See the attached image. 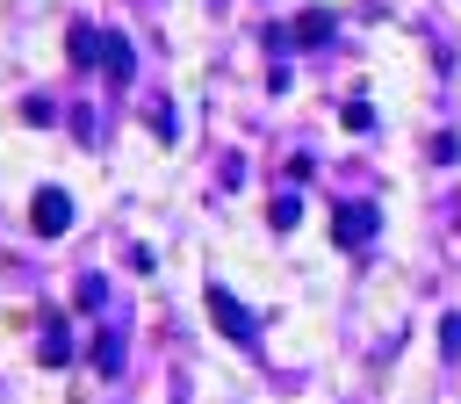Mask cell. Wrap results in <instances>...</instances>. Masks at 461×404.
Listing matches in <instances>:
<instances>
[{
    "label": "cell",
    "instance_id": "3",
    "mask_svg": "<svg viewBox=\"0 0 461 404\" xmlns=\"http://www.w3.org/2000/svg\"><path fill=\"white\" fill-rule=\"evenodd\" d=\"M209 317H216V332H230V339H252V310L223 289V281H209Z\"/></svg>",
    "mask_w": 461,
    "mask_h": 404
},
{
    "label": "cell",
    "instance_id": "6",
    "mask_svg": "<svg viewBox=\"0 0 461 404\" xmlns=\"http://www.w3.org/2000/svg\"><path fill=\"white\" fill-rule=\"evenodd\" d=\"M101 65H108L115 79H130V65H137V58H130V43H122V36H108V43H101Z\"/></svg>",
    "mask_w": 461,
    "mask_h": 404
},
{
    "label": "cell",
    "instance_id": "2",
    "mask_svg": "<svg viewBox=\"0 0 461 404\" xmlns=\"http://www.w3.org/2000/svg\"><path fill=\"white\" fill-rule=\"evenodd\" d=\"M375 231H382V209H375V202H346V209H339V224H331V238H339V245H367Z\"/></svg>",
    "mask_w": 461,
    "mask_h": 404
},
{
    "label": "cell",
    "instance_id": "9",
    "mask_svg": "<svg viewBox=\"0 0 461 404\" xmlns=\"http://www.w3.org/2000/svg\"><path fill=\"white\" fill-rule=\"evenodd\" d=\"M295 216H303V202H295V195H274V209H267V224H274V231H288Z\"/></svg>",
    "mask_w": 461,
    "mask_h": 404
},
{
    "label": "cell",
    "instance_id": "11",
    "mask_svg": "<svg viewBox=\"0 0 461 404\" xmlns=\"http://www.w3.org/2000/svg\"><path fill=\"white\" fill-rule=\"evenodd\" d=\"M439 346H447V354H461V317H447V325H439Z\"/></svg>",
    "mask_w": 461,
    "mask_h": 404
},
{
    "label": "cell",
    "instance_id": "7",
    "mask_svg": "<svg viewBox=\"0 0 461 404\" xmlns=\"http://www.w3.org/2000/svg\"><path fill=\"white\" fill-rule=\"evenodd\" d=\"M43 361H50V368H58V361H72V332H65L58 317H50V332H43Z\"/></svg>",
    "mask_w": 461,
    "mask_h": 404
},
{
    "label": "cell",
    "instance_id": "4",
    "mask_svg": "<svg viewBox=\"0 0 461 404\" xmlns=\"http://www.w3.org/2000/svg\"><path fill=\"white\" fill-rule=\"evenodd\" d=\"M324 36H331V14H324V7H310V14H295V22L274 36V50H288V43H295V50H310V43H324Z\"/></svg>",
    "mask_w": 461,
    "mask_h": 404
},
{
    "label": "cell",
    "instance_id": "1",
    "mask_svg": "<svg viewBox=\"0 0 461 404\" xmlns=\"http://www.w3.org/2000/svg\"><path fill=\"white\" fill-rule=\"evenodd\" d=\"M29 231H36V238H65V231H72V195H65V188H36Z\"/></svg>",
    "mask_w": 461,
    "mask_h": 404
},
{
    "label": "cell",
    "instance_id": "10",
    "mask_svg": "<svg viewBox=\"0 0 461 404\" xmlns=\"http://www.w3.org/2000/svg\"><path fill=\"white\" fill-rule=\"evenodd\" d=\"M432 159H439V166H454V159H461V137H454V130H439V137H432Z\"/></svg>",
    "mask_w": 461,
    "mask_h": 404
},
{
    "label": "cell",
    "instance_id": "5",
    "mask_svg": "<svg viewBox=\"0 0 461 404\" xmlns=\"http://www.w3.org/2000/svg\"><path fill=\"white\" fill-rule=\"evenodd\" d=\"M101 43H108V36H101V29H86V22H79V29L65 36V50H72V65H101Z\"/></svg>",
    "mask_w": 461,
    "mask_h": 404
},
{
    "label": "cell",
    "instance_id": "8",
    "mask_svg": "<svg viewBox=\"0 0 461 404\" xmlns=\"http://www.w3.org/2000/svg\"><path fill=\"white\" fill-rule=\"evenodd\" d=\"M115 361H122V339H115V332H101V339H94V368H101V375H115Z\"/></svg>",
    "mask_w": 461,
    "mask_h": 404
}]
</instances>
